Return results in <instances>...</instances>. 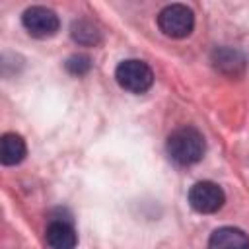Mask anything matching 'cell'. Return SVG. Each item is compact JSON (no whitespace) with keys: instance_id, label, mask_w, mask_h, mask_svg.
<instances>
[{"instance_id":"cell-5","label":"cell","mask_w":249,"mask_h":249,"mask_svg":"<svg viewBox=\"0 0 249 249\" xmlns=\"http://www.w3.org/2000/svg\"><path fill=\"white\" fill-rule=\"evenodd\" d=\"M226 202V195L220 185L212 181H198L189 191V204L200 214L218 212Z\"/></svg>"},{"instance_id":"cell-1","label":"cell","mask_w":249,"mask_h":249,"mask_svg":"<svg viewBox=\"0 0 249 249\" xmlns=\"http://www.w3.org/2000/svg\"><path fill=\"white\" fill-rule=\"evenodd\" d=\"M206 150L204 136L195 126H181L167 138V154L179 165H193L202 160Z\"/></svg>"},{"instance_id":"cell-4","label":"cell","mask_w":249,"mask_h":249,"mask_svg":"<svg viewBox=\"0 0 249 249\" xmlns=\"http://www.w3.org/2000/svg\"><path fill=\"white\" fill-rule=\"evenodd\" d=\"M21 23L27 29V33L31 37H37V39L53 37L60 27L58 16L51 8H45V6L27 8L23 12V16H21Z\"/></svg>"},{"instance_id":"cell-11","label":"cell","mask_w":249,"mask_h":249,"mask_svg":"<svg viewBox=\"0 0 249 249\" xmlns=\"http://www.w3.org/2000/svg\"><path fill=\"white\" fill-rule=\"evenodd\" d=\"M91 68V60L86 56V54H74L66 60V70L70 74H76V76H82L86 74L88 70Z\"/></svg>"},{"instance_id":"cell-2","label":"cell","mask_w":249,"mask_h":249,"mask_svg":"<svg viewBox=\"0 0 249 249\" xmlns=\"http://www.w3.org/2000/svg\"><path fill=\"white\" fill-rule=\"evenodd\" d=\"M115 78L119 86L130 93H144L154 84L152 68L144 60H136V58L123 60L115 70Z\"/></svg>"},{"instance_id":"cell-9","label":"cell","mask_w":249,"mask_h":249,"mask_svg":"<svg viewBox=\"0 0 249 249\" xmlns=\"http://www.w3.org/2000/svg\"><path fill=\"white\" fill-rule=\"evenodd\" d=\"M214 66L228 74V76H235V74H241L243 68H245V58L239 51H233V49H218L214 51Z\"/></svg>"},{"instance_id":"cell-6","label":"cell","mask_w":249,"mask_h":249,"mask_svg":"<svg viewBox=\"0 0 249 249\" xmlns=\"http://www.w3.org/2000/svg\"><path fill=\"white\" fill-rule=\"evenodd\" d=\"M45 239L51 249H76L78 233L70 220L53 218L45 230Z\"/></svg>"},{"instance_id":"cell-3","label":"cell","mask_w":249,"mask_h":249,"mask_svg":"<svg viewBox=\"0 0 249 249\" xmlns=\"http://www.w3.org/2000/svg\"><path fill=\"white\" fill-rule=\"evenodd\" d=\"M158 25L171 39L187 37L195 27V14L185 4H169L158 14Z\"/></svg>"},{"instance_id":"cell-10","label":"cell","mask_w":249,"mask_h":249,"mask_svg":"<svg viewBox=\"0 0 249 249\" xmlns=\"http://www.w3.org/2000/svg\"><path fill=\"white\" fill-rule=\"evenodd\" d=\"M72 37L82 45H95L99 41V31L89 21H76L72 25Z\"/></svg>"},{"instance_id":"cell-8","label":"cell","mask_w":249,"mask_h":249,"mask_svg":"<svg viewBox=\"0 0 249 249\" xmlns=\"http://www.w3.org/2000/svg\"><path fill=\"white\" fill-rule=\"evenodd\" d=\"M27 154L25 140L16 132H6L0 138V161L4 165H18Z\"/></svg>"},{"instance_id":"cell-7","label":"cell","mask_w":249,"mask_h":249,"mask_svg":"<svg viewBox=\"0 0 249 249\" xmlns=\"http://www.w3.org/2000/svg\"><path fill=\"white\" fill-rule=\"evenodd\" d=\"M208 249H249V235L233 226H224L212 231Z\"/></svg>"}]
</instances>
